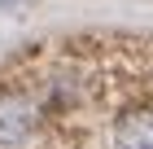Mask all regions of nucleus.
Instances as JSON below:
<instances>
[{
	"label": "nucleus",
	"mask_w": 153,
	"mask_h": 149,
	"mask_svg": "<svg viewBox=\"0 0 153 149\" xmlns=\"http://www.w3.org/2000/svg\"><path fill=\"white\" fill-rule=\"evenodd\" d=\"M57 127L48 123L26 79H0V149H53Z\"/></svg>",
	"instance_id": "nucleus-1"
},
{
	"label": "nucleus",
	"mask_w": 153,
	"mask_h": 149,
	"mask_svg": "<svg viewBox=\"0 0 153 149\" xmlns=\"http://www.w3.org/2000/svg\"><path fill=\"white\" fill-rule=\"evenodd\" d=\"M114 145L118 149H153V101H140L114 118Z\"/></svg>",
	"instance_id": "nucleus-2"
}]
</instances>
